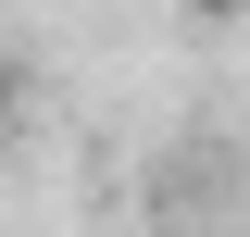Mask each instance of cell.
Wrapping results in <instances>:
<instances>
[{"instance_id":"obj_1","label":"cell","mask_w":250,"mask_h":237,"mask_svg":"<svg viewBox=\"0 0 250 237\" xmlns=\"http://www.w3.org/2000/svg\"><path fill=\"white\" fill-rule=\"evenodd\" d=\"M13 113H25V75H13V62H0V138H13Z\"/></svg>"}]
</instances>
